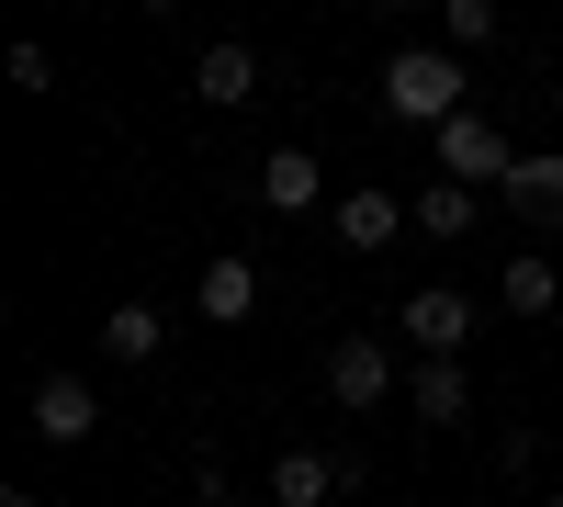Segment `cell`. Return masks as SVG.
<instances>
[{
  "label": "cell",
  "instance_id": "obj_4",
  "mask_svg": "<svg viewBox=\"0 0 563 507\" xmlns=\"http://www.w3.org/2000/svg\"><path fill=\"white\" fill-rule=\"evenodd\" d=\"M361 496V451H271V507H327Z\"/></svg>",
  "mask_w": 563,
  "mask_h": 507
},
{
  "label": "cell",
  "instance_id": "obj_18",
  "mask_svg": "<svg viewBox=\"0 0 563 507\" xmlns=\"http://www.w3.org/2000/svg\"><path fill=\"white\" fill-rule=\"evenodd\" d=\"M225 496H238V474H225L214 451H203V463H192V507H225Z\"/></svg>",
  "mask_w": 563,
  "mask_h": 507
},
{
  "label": "cell",
  "instance_id": "obj_8",
  "mask_svg": "<svg viewBox=\"0 0 563 507\" xmlns=\"http://www.w3.org/2000/svg\"><path fill=\"white\" fill-rule=\"evenodd\" d=\"M406 406H417V429H462L474 418V373L462 361H406Z\"/></svg>",
  "mask_w": 563,
  "mask_h": 507
},
{
  "label": "cell",
  "instance_id": "obj_16",
  "mask_svg": "<svg viewBox=\"0 0 563 507\" xmlns=\"http://www.w3.org/2000/svg\"><path fill=\"white\" fill-rule=\"evenodd\" d=\"M440 45H451V57L496 45V0H440Z\"/></svg>",
  "mask_w": 563,
  "mask_h": 507
},
{
  "label": "cell",
  "instance_id": "obj_9",
  "mask_svg": "<svg viewBox=\"0 0 563 507\" xmlns=\"http://www.w3.org/2000/svg\"><path fill=\"white\" fill-rule=\"evenodd\" d=\"M406 225H417L429 249H462V238L485 225V192H462V180H429V192H406Z\"/></svg>",
  "mask_w": 563,
  "mask_h": 507
},
{
  "label": "cell",
  "instance_id": "obj_5",
  "mask_svg": "<svg viewBox=\"0 0 563 507\" xmlns=\"http://www.w3.org/2000/svg\"><path fill=\"white\" fill-rule=\"evenodd\" d=\"M23 418H34V440H57V451H79L90 429H102V395H90V373H45V384L23 395Z\"/></svg>",
  "mask_w": 563,
  "mask_h": 507
},
{
  "label": "cell",
  "instance_id": "obj_10",
  "mask_svg": "<svg viewBox=\"0 0 563 507\" xmlns=\"http://www.w3.org/2000/svg\"><path fill=\"white\" fill-rule=\"evenodd\" d=\"M327 395H339V406H384L395 395V350L384 339H339V350H327Z\"/></svg>",
  "mask_w": 563,
  "mask_h": 507
},
{
  "label": "cell",
  "instance_id": "obj_6",
  "mask_svg": "<svg viewBox=\"0 0 563 507\" xmlns=\"http://www.w3.org/2000/svg\"><path fill=\"white\" fill-rule=\"evenodd\" d=\"M406 238V192H384V180H350L339 192V249L372 260V249H395Z\"/></svg>",
  "mask_w": 563,
  "mask_h": 507
},
{
  "label": "cell",
  "instance_id": "obj_14",
  "mask_svg": "<svg viewBox=\"0 0 563 507\" xmlns=\"http://www.w3.org/2000/svg\"><path fill=\"white\" fill-rule=\"evenodd\" d=\"M507 203H519V225H563V147H530L507 169Z\"/></svg>",
  "mask_w": 563,
  "mask_h": 507
},
{
  "label": "cell",
  "instance_id": "obj_1",
  "mask_svg": "<svg viewBox=\"0 0 563 507\" xmlns=\"http://www.w3.org/2000/svg\"><path fill=\"white\" fill-rule=\"evenodd\" d=\"M384 113L395 124H462V113H474V79H462V57H451V45H395V57H384Z\"/></svg>",
  "mask_w": 563,
  "mask_h": 507
},
{
  "label": "cell",
  "instance_id": "obj_15",
  "mask_svg": "<svg viewBox=\"0 0 563 507\" xmlns=\"http://www.w3.org/2000/svg\"><path fill=\"white\" fill-rule=\"evenodd\" d=\"M496 305H507V316H552V305H563V271H552L541 249H519V260L496 271Z\"/></svg>",
  "mask_w": 563,
  "mask_h": 507
},
{
  "label": "cell",
  "instance_id": "obj_7",
  "mask_svg": "<svg viewBox=\"0 0 563 507\" xmlns=\"http://www.w3.org/2000/svg\"><path fill=\"white\" fill-rule=\"evenodd\" d=\"M192 102H214V113H238V102H260V45H238V34H214L203 57H192Z\"/></svg>",
  "mask_w": 563,
  "mask_h": 507
},
{
  "label": "cell",
  "instance_id": "obj_2",
  "mask_svg": "<svg viewBox=\"0 0 563 507\" xmlns=\"http://www.w3.org/2000/svg\"><path fill=\"white\" fill-rule=\"evenodd\" d=\"M507 169H519V147H507V124L496 113H462V124H440L429 135V180H462V192H507Z\"/></svg>",
  "mask_w": 563,
  "mask_h": 507
},
{
  "label": "cell",
  "instance_id": "obj_11",
  "mask_svg": "<svg viewBox=\"0 0 563 507\" xmlns=\"http://www.w3.org/2000/svg\"><path fill=\"white\" fill-rule=\"evenodd\" d=\"M192 316H203V328H249V316H260V260H203Z\"/></svg>",
  "mask_w": 563,
  "mask_h": 507
},
{
  "label": "cell",
  "instance_id": "obj_20",
  "mask_svg": "<svg viewBox=\"0 0 563 507\" xmlns=\"http://www.w3.org/2000/svg\"><path fill=\"white\" fill-rule=\"evenodd\" d=\"M541 507H563V485H552V496H541Z\"/></svg>",
  "mask_w": 563,
  "mask_h": 507
},
{
  "label": "cell",
  "instance_id": "obj_17",
  "mask_svg": "<svg viewBox=\"0 0 563 507\" xmlns=\"http://www.w3.org/2000/svg\"><path fill=\"white\" fill-rule=\"evenodd\" d=\"M12 90H57V57H45V45H12Z\"/></svg>",
  "mask_w": 563,
  "mask_h": 507
},
{
  "label": "cell",
  "instance_id": "obj_12",
  "mask_svg": "<svg viewBox=\"0 0 563 507\" xmlns=\"http://www.w3.org/2000/svg\"><path fill=\"white\" fill-rule=\"evenodd\" d=\"M260 203H271V214H316V203H327L316 147H271V158H260Z\"/></svg>",
  "mask_w": 563,
  "mask_h": 507
},
{
  "label": "cell",
  "instance_id": "obj_13",
  "mask_svg": "<svg viewBox=\"0 0 563 507\" xmlns=\"http://www.w3.org/2000/svg\"><path fill=\"white\" fill-rule=\"evenodd\" d=\"M102 361L158 373V361H169V316H158V305H113V316H102Z\"/></svg>",
  "mask_w": 563,
  "mask_h": 507
},
{
  "label": "cell",
  "instance_id": "obj_3",
  "mask_svg": "<svg viewBox=\"0 0 563 507\" xmlns=\"http://www.w3.org/2000/svg\"><path fill=\"white\" fill-rule=\"evenodd\" d=\"M395 328H406V350H417V361H462V339H474V294H451V283H417Z\"/></svg>",
  "mask_w": 563,
  "mask_h": 507
},
{
  "label": "cell",
  "instance_id": "obj_19",
  "mask_svg": "<svg viewBox=\"0 0 563 507\" xmlns=\"http://www.w3.org/2000/svg\"><path fill=\"white\" fill-rule=\"evenodd\" d=\"M0 507H45V496H34V485H0Z\"/></svg>",
  "mask_w": 563,
  "mask_h": 507
}]
</instances>
